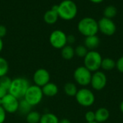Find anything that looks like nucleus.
<instances>
[{
  "mask_svg": "<svg viewBox=\"0 0 123 123\" xmlns=\"http://www.w3.org/2000/svg\"><path fill=\"white\" fill-rule=\"evenodd\" d=\"M78 12V7L72 0H63L58 4V17L64 20L74 19Z\"/></svg>",
  "mask_w": 123,
  "mask_h": 123,
  "instance_id": "obj_1",
  "label": "nucleus"
},
{
  "mask_svg": "<svg viewBox=\"0 0 123 123\" xmlns=\"http://www.w3.org/2000/svg\"><path fill=\"white\" fill-rule=\"evenodd\" d=\"M30 86L29 81L26 78L21 77L16 78L12 80L8 92L19 100L24 98Z\"/></svg>",
  "mask_w": 123,
  "mask_h": 123,
  "instance_id": "obj_2",
  "label": "nucleus"
},
{
  "mask_svg": "<svg viewBox=\"0 0 123 123\" xmlns=\"http://www.w3.org/2000/svg\"><path fill=\"white\" fill-rule=\"evenodd\" d=\"M77 28L79 33L85 37L94 36L99 31L98 22L92 17H86L79 20Z\"/></svg>",
  "mask_w": 123,
  "mask_h": 123,
  "instance_id": "obj_3",
  "label": "nucleus"
},
{
  "mask_svg": "<svg viewBox=\"0 0 123 123\" xmlns=\"http://www.w3.org/2000/svg\"><path fill=\"white\" fill-rule=\"evenodd\" d=\"M102 57L97 51H89L84 58V67L91 72H97L101 68Z\"/></svg>",
  "mask_w": 123,
  "mask_h": 123,
  "instance_id": "obj_4",
  "label": "nucleus"
},
{
  "mask_svg": "<svg viewBox=\"0 0 123 123\" xmlns=\"http://www.w3.org/2000/svg\"><path fill=\"white\" fill-rule=\"evenodd\" d=\"M43 97L42 88L35 85H30L24 96V99L27 101L32 107L39 104Z\"/></svg>",
  "mask_w": 123,
  "mask_h": 123,
  "instance_id": "obj_5",
  "label": "nucleus"
},
{
  "mask_svg": "<svg viewBox=\"0 0 123 123\" xmlns=\"http://www.w3.org/2000/svg\"><path fill=\"white\" fill-rule=\"evenodd\" d=\"M75 98L78 104L84 107H91L95 101V96L93 92L86 88L78 90Z\"/></svg>",
  "mask_w": 123,
  "mask_h": 123,
  "instance_id": "obj_6",
  "label": "nucleus"
},
{
  "mask_svg": "<svg viewBox=\"0 0 123 123\" xmlns=\"http://www.w3.org/2000/svg\"><path fill=\"white\" fill-rule=\"evenodd\" d=\"M92 75V72L84 66L77 67L74 72V78L75 81L81 86H86L90 84Z\"/></svg>",
  "mask_w": 123,
  "mask_h": 123,
  "instance_id": "obj_7",
  "label": "nucleus"
},
{
  "mask_svg": "<svg viewBox=\"0 0 123 123\" xmlns=\"http://www.w3.org/2000/svg\"><path fill=\"white\" fill-rule=\"evenodd\" d=\"M49 42L53 48L61 49L67 45V35L61 30H55L49 36Z\"/></svg>",
  "mask_w": 123,
  "mask_h": 123,
  "instance_id": "obj_8",
  "label": "nucleus"
},
{
  "mask_svg": "<svg viewBox=\"0 0 123 123\" xmlns=\"http://www.w3.org/2000/svg\"><path fill=\"white\" fill-rule=\"evenodd\" d=\"M98 28L99 30H100L102 33L108 36L114 35L117 30L116 25L112 20L105 17L99 20Z\"/></svg>",
  "mask_w": 123,
  "mask_h": 123,
  "instance_id": "obj_9",
  "label": "nucleus"
},
{
  "mask_svg": "<svg viewBox=\"0 0 123 123\" xmlns=\"http://www.w3.org/2000/svg\"><path fill=\"white\" fill-rule=\"evenodd\" d=\"M32 80L35 83L34 85L42 88L50 82V75L46 69L39 68L34 72Z\"/></svg>",
  "mask_w": 123,
  "mask_h": 123,
  "instance_id": "obj_10",
  "label": "nucleus"
},
{
  "mask_svg": "<svg viewBox=\"0 0 123 123\" xmlns=\"http://www.w3.org/2000/svg\"><path fill=\"white\" fill-rule=\"evenodd\" d=\"M1 107L6 113L13 114L18 111L19 99L8 94L2 99Z\"/></svg>",
  "mask_w": 123,
  "mask_h": 123,
  "instance_id": "obj_11",
  "label": "nucleus"
},
{
  "mask_svg": "<svg viewBox=\"0 0 123 123\" xmlns=\"http://www.w3.org/2000/svg\"><path fill=\"white\" fill-rule=\"evenodd\" d=\"M107 78L106 75L102 71H97L92 75L91 86L96 91H101L104 89L107 85Z\"/></svg>",
  "mask_w": 123,
  "mask_h": 123,
  "instance_id": "obj_12",
  "label": "nucleus"
},
{
  "mask_svg": "<svg viewBox=\"0 0 123 123\" xmlns=\"http://www.w3.org/2000/svg\"><path fill=\"white\" fill-rule=\"evenodd\" d=\"M43 96L48 97H53L56 96L58 93V86L52 82H49L43 87L41 88Z\"/></svg>",
  "mask_w": 123,
  "mask_h": 123,
  "instance_id": "obj_13",
  "label": "nucleus"
},
{
  "mask_svg": "<svg viewBox=\"0 0 123 123\" xmlns=\"http://www.w3.org/2000/svg\"><path fill=\"white\" fill-rule=\"evenodd\" d=\"M99 43L100 40L97 35L86 37L84 41V46L89 51H95V49L99 46Z\"/></svg>",
  "mask_w": 123,
  "mask_h": 123,
  "instance_id": "obj_14",
  "label": "nucleus"
},
{
  "mask_svg": "<svg viewBox=\"0 0 123 123\" xmlns=\"http://www.w3.org/2000/svg\"><path fill=\"white\" fill-rule=\"evenodd\" d=\"M109 117H110V112L105 107L99 108L95 112V119L97 123H105L109 119Z\"/></svg>",
  "mask_w": 123,
  "mask_h": 123,
  "instance_id": "obj_15",
  "label": "nucleus"
},
{
  "mask_svg": "<svg viewBox=\"0 0 123 123\" xmlns=\"http://www.w3.org/2000/svg\"><path fill=\"white\" fill-rule=\"evenodd\" d=\"M58 14L57 12L53 11L52 9L48 10L43 15V20L45 23L48 25L55 24L58 20Z\"/></svg>",
  "mask_w": 123,
  "mask_h": 123,
  "instance_id": "obj_16",
  "label": "nucleus"
},
{
  "mask_svg": "<svg viewBox=\"0 0 123 123\" xmlns=\"http://www.w3.org/2000/svg\"><path fill=\"white\" fill-rule=\"evenodd\" d=\"M61 51V57L65 60H71L74 58L75 55L74 49L72 47L71 45H66L63 48H62Z\"/></svg>",
  "mask_w": 123,
  "mask_h": 123,
  "instance_id": "obj_17",
  "label": "nucleus"
},
{
  "mask_svg": "<svg viewBox=\"0 0 123 123\" xmlns=\"http://www.w3.org/2000/svg\"><path fill=\"white\" fill-rule=\"evenodd\" d=\"M32 106L24 99L19 100V107H18V111L21 115H27L30 111H32Z\"/></svg>",
  "mask_w": 123,
  "mask_h": 123,
  "instance_id": "obj_18",
  "label": "nucleus"
},
{
  "mask_svg": "<svg viewBox=\"0 0 123 123\" xmlns=\"http://www.w3.org/2000/svg\"><path fill=\"white\" fill-rule=\"evenodd\" d=\"M59 120L58 117L53 113H45L41 115L39 123H58Z\"/></svg>",
  "mask_w": 123,
  "mask_h": 123,
  "instance_id": "obj_19",
  "label": "nucleus"
},
{
  "mask_svg": "<svg viewBox=\"0 0 123 123\" xmlns=\"http://www.w3.org/2000/svg\"><path fill=\"white\" fill-rule=\"evenodd\" d=\"M63 90L65 94L68 96H75L78 91L76 84L71 82H68L65 84L63 87Z\"/></svg>",
  "mask_w": 123,
  "mask_h": 123,
  "instance_id": "obj_20",
  "label": "nucleus"
},
{
  "mask_svg": "<svg viewBox=\"0 0 123 123\" xmlns=\"http://www.w3.org/2000/svg\"><path fill=\"white\" fill-rule=\"evenodd\" d=\"M115 67H116V62L112 59L109 58V57L102 59L101 68H102L103 70L106 71H110L114 69Z\"/></svg>",
  "mask_w": 123,
  "mask_h": 123,
  "instance_id": "obj_21",
  "label": "nucleus"
},
{
  "mask_svg": "<svg viewBox=\"0 0 123 123\" xmlns=\"http://www.w3.org/2000/svg\"><path fill=\"white\" fill-rule=\"evenodd\" d=\"M41 115L37 111H30L26 115V121L27 123H39Z\"/></svg>",
  "mask_w": 123,
  "mask_h": 123,
  "instance_id": "obj_22",
  "label": "nucleus"
},
{
  "mask_svg": "<svg viewBox=\"0 0 123 123\" xmlns=\"http://www.w3.org/2000/svg\"><path fill=\"white\" fill-rule=\"evenodd\" d=\"M117 14V9L113 5H109L104 9V17L112 19L115 17Z\"/></svg>",
  "mask_w": 123,
  "mask_h": 123,
  "instance_id": "obj_23",
  "label": "nucleus"
},
{
  "mask_svg": "<svg viewBox=\"0 0 123 123\" xmlns=\"http://www.w3.org/2000/svg\"><path fill=\"white\" fill-rule=\"evenodd\" d=\"M9 71V64L7 60L0 57V78L4 75H6Z\"/></svg>",
  "mask_w": 123,
  "mask_h": 123,
  "instance_id": "obj_24",
  "label": "nucleus"
},
{
  "mask_svg": "<svg viewBox=\"0 0 123 123\" xmlns=\"http://www.w3.org/2000/svg\"><path fill=\"white\" fill-rule=\"evenodd\" d=\"M74 51H75V55L78 56L79 57H81V58H84L86 57V55L87 54V53L89 52V50L84 45L77 46L74 49Z\"/></svg>",
  "mask_w": 123,
  "mask_h": 123,
  "instance_id": "obj_25",
  "label": "nucleus"
},
{
  "mask_svg": "<svg viewBox=\"0 0 123 123\" xmlns=\"http://www.w3.org/2000/svg\"><path fill=\"white\" fill-rule=\"evenodd\" d=\"M12 81V80L7 75L1 77L0 78V86L6 88V90H9V88L11 86Z\"/></svg>",
  "mask_w": 123,
  "mask_h": 123,
  "instance_id": "obj_26",
  "label": "nucleus"
},
{
  "mask_svg": "<svg viewBox=\"0 0 123 123\" xmlns=\"http://www.w3.org/2000/svg\"><path fill=\"white\" fill-rule=\"evenodd\" d=\"M85 120L86 123H93L96 122L95 119V112L93 111H89L85 114Z\"/></svg>",
  "mask_w": 123,
  "mask_h": 123,
  "instance_id": "obj_27",
  "label": "nucleus"
},
{
  "mask_svg": "<svg viewBox=\"0 0 123 123\" xmlns=\"http://www.w3.org/2000/svg\"><path fill=\"white\" fill-rule=\"evenodd\" d=\"M116 67L119 72L123 73V56L120 57L116 62Z\"/></svg>",
  "mask_w": 123,
  "mask_h": 123,
  "instance_id": "obj_28",
  "label": "nucleus"
},
{
  "mask_svg": "<svg viewBox=\"0 0 123 123\" xmlns=\"http://www.w3.org/2000/svg\"><path fill=\"white\" fill-rule=\"evenodd\" d=\"M6 112L3 109V107L0 106V123H4L6 120Z\"/></svg>",
  "mask_w": 123,
  "mask_h": 123,
  "instance_id": "obj_29",
  "label": "nucleus"
},
{
  "mask_svg": "<svg viewBox=\"0 0 123 123\" xmlns=\"http://www.w3.org/2000/svg\"><path fill=\"white\" fill-rule=\"evenodd\" d=\"M6 26H4V25H0V38H2L3 37H4L6 35Z\"/></svg>",
  "mask_w": 123,
  "mask_h": 123,
  "instance_id": "obj_30",
  "label": "nucleus"
},
{
  "mask_svg": "<svg viewBox=\"0 0 123 123\" xmlns=\"http://www.w3.org/2000/svg\"><path fill=\"white\" fill-rule=\"evenodd\" d=\"M75 41H76V37L74 35L67 36V43H68V45L74 43Z\"/></svg>",
  "mask_w": 123,
  "mask_h": 123,
  "instance_id": "obj_31",
  "label": "nucleus"
},
{
  "mask_svg": "<svg viewBox=\"0 0 123 123\" xmlns=\"http://www.w3.org/2000/svg\"><path fill=\"white\" fill-rule=\"evenodd\" d=\"M9 92H8V90H6V88L0 86V99H3L6 94H8Z\"/></svg>",
  "mask_w": 123,
  "mask_h": 123,
  "instance_id": "obj_32",
  "label": "nucleus"
},
{
  "mask_svg": "<svg viewBox=\"0 0 123 123\" xmlns=\"http://www.w3.org/2000/svg\"><path fill=\"white\" fill-rule=\"evenodd\" d=\"M58 123H71V121H70L69 120L64 118V119H62V120H59Z\"/></svg>",
  "mask_w": 123,
  "mask_h": 123,
  "instance_id": "obj_33",
  "label": "nucleus"
},
{
  "mask_svg": "<svg viewBox=\"0 0 123 123\" xmlns=\"http://www.w3.org/2000/svg\"><path fill=\"white\" fill-rule=\"evenodd\" d=\"M3 47H4V43H3L2 38H0V52L2 51Z\"/></svg>",
  "mask_w": 123,
  "mask_h": 123,
  "instance_id": "obj_34",
  "label": "nucleus"
},
{
  "mask_svg": "<svg viewBox=\"0 0 123 123\" xmlns=\"http://www.w3.org/2000/svg\"><path fill=\"white\" fill-rule=\"evenodd\" d=\"M89 1L93 2V3H94V4H99V3L102 2L104 0H89Z\"/></svg>",
  "mask_w": 123,
  "mask_h": 123,
  "instance_id": "obj_35",
  "label": "nucleus"
},
{
  "mask_svg": "<svg viewBox=\"0 0 123 123\" xmlns=\"http://www.w3.org/2000/svg\"><path fill=\"white\" fill-rule=\"evenodd\" d=\"M120 111H121V112L123 113V101L121 102V104H120Z\"/></svg>",
  "mask_w": 123,
  "mask_h": 123,
  "instance_id": "obj_36",
  "label": "nucleus"
},
{
  "mask_svg": "<svg viewBox=\"0 0 123 123\" xmlns=\"http://www.w3.org/2000/svg\"><path fill=\"white\" fill-rule=\"evenodd\" d=\"M1 103H2V99H0V106H1Z\"/></svg>",
  "mask_w": 123,
  "mask_h": 123,
  "instance_id": "obj_37",
  "label": "nucleus"
},
{
  "mask_svg": "<svg viewBox=\"0 0 123 123\" xmlns=\"http://www.w3.org/2000/svg\"><path fill=\"white\" fill-rule=\"evenodd\" d=\"M97 123V122H93V123Z\"/></svg>",
  "mask_w": 123,
  "mask_h": 123,
  "instance_id": "obj_38",
  "label": "nucleus"
}]
</instances>
